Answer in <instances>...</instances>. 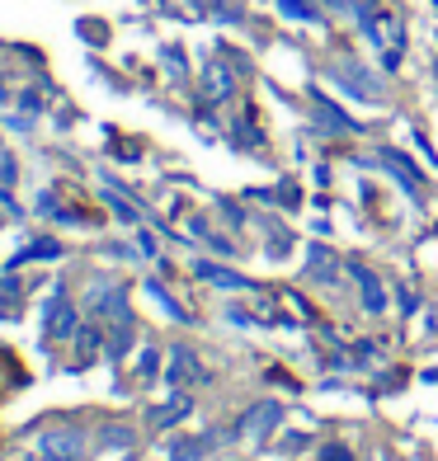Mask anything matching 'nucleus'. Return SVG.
<instances>
[{
	"mask_svg": "<svg viewBox=\"0 0 438 461\" xmlns=\"http://www.w3.org/2000/svg\"><path fill=\"white\" fill-rule=\"evenodd\" d=\"M349 274H353V278L363 283V292H368V297H363V302H368V311H382V306H387V297H382V283L372 278V274H368L363 264H349Z\"/></svg>",
	"mask_w": 438,
	"mask_h": 461,
	"instance_id": "obj_1",
	"label": "nucleus"
},
{
	"mask_svg": "<svg viewBox=\"0 0 438 461\" xmlns=\"http://www.w3.org/2000/svg\"><path fill=\"white\" fill-rule=\"evenodd\" d=\"M269 424H278V405H260L255 414L245 419V438H260Z\"/></svg>",
	"mask_w": 438,
	"mask_h": 461,
	"instance_id": "obj_2",
	"label": "nucleus"
},
{
	"mask_svg": "<svg viewBox=\"0 0 438 461\" xmlns=\"http://www.w3.org/2000/svg\"><path fill=\"white\" fill-rule=\"evenodd\" d=\"M198 274H203V278H213V283H222V287H250L245 278H236V274H222V268H213V264H198Z\"/></svg>",
	"mask_w": 438,
	"mask_h": 461,
	"instance_id": "obj_3",
	"label": "nucleus"
},
{
	"mask_svg": "<svg viewBox=\"0 0 438 461\" xmlns=\"http://www.w3.org/2000/svg\"><path fill=\"white\" fill-rule=\"evenodd\" d=\"M226 90H232V80H226L222 67H213V71H207V95H217V99H222Z\"/></svg>",
	"mask_w": 438,
	"mask_h": 461,
	"instance_id": "obj_4",
	"label": "nucleus"
},
{
	"mask_svg": "<svg viewBox=\"0 0 438 461\" xmlns=\"http://www.w3.org/2000/svg\"><path fill=\"white\" fill-rule=\"evenodd\" d=\"M321 461H353V456L344 443H330V447H321Z\"/></svg>",
	"mask_w": 438,
	"mask_h": 461,
	"instance_id": "obj_5",
	"label": "nucleus"
},
{
	"mask_svg": "<svg viewBox=\"0 0 438 461\" xmlns=\"http://www.w3.org/2000/svg\"><path fill=\"white\" fill-rule=\"evenodd\" d=\"M278 5H283L292 19H311V5H302V0H278Z\"/></svg>",
	"mask_w": 438,
	"mask_h": 461,
	"instance_id": "obj_6",
	"label": "nucleus"
},
{
	"mask_svg": "<svg viewBox=\"0 0 438 461\" xmlns=\"http://www.w3.org/2000/svg\"><path fill=\"white\" fill-rule=\"evenodd\" d=\"M311 255H316V259H311V264H316V274H330V259H325V249H311Z\"/></svg>",
	"mask_w": 438,
	"mask_h": 461,
	"instance_id": "obj_7",
	"label": "nucleus"
}]
</instances>
